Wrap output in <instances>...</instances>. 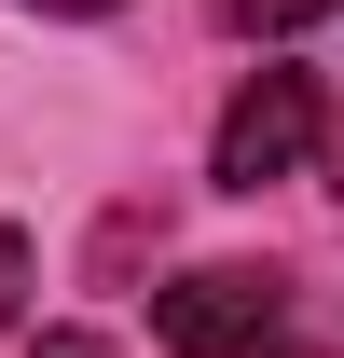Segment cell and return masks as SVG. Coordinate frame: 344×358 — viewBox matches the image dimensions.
I'll return each instance as SVG.
<instances>
[{"mask_svg": "<svg viewBox=\"0 0 344 358\" xmlns=\"http://www.w3.org/2000/svg\"><path fill=\"white\" fill-rule=\"evenodd\" d=\"M152 331H166L179 358H275V331H289V289H275L261 262H193L166 303H152Z\"/></svg>", "mask_w": 344, "mask_h": 358, "instance_id": "1", "label": "cell"}, {"mask_svg": "<svg viewBox=\"0 0 344 358\" xmlns=\"http://www.w3.org/2000/svg\"><path fill=\"white\" fill-rule=\"evenodd\" d=\"M303 152H317V69H248L234 110H220L207 179H220V193H261V179H289Z\"/></svg>", "mask_w": 344, "mask_h": 358, "instance_id": "2", "label": "cell"}, {"mask_svg": "<svg viewBox=\"0 0 344 358\" xmlns=\"http://www.w3.org/2000/svg\"><path fill=\"white\" fill-rule=\"evenodd\" d=\"M220 14H234V28H261V42H289V28L317 14V0H220Z\"/></svg>", "mask_w": 344, "mask_h": 358, "instance_id": "3", "label": "cell"}, {"mask_svg": "<svg viewBox=\"0 0 344 358\" xmlns=\"http://www.w3.org/2000/svg\"><path fill=\"white\" fill-rule=\"evenodd\" d=\"M14 317H28V234L0 221V331H14Z\"/></svg>", "mask_w": 344, "mask_h": 358, "instance_id": "4", "label": "cell"}, {"mask_svg": "<svg viewBox=\"0 0 344 358\" xmlns=\"http://www.w3.org/2000/svg\"><path fill=\"white\" fill-rule=\"evenodd\" d=\"M28 358H110V345H96V331H42Z\"/></svg>", "mask_w": 344, "mask_h": 358, "instance_id": "5", "label": "cell"}, {"mask_svg": "<svg viewBox=\"0 0 344 358\" xmlns=\"http://www.w3.org/2000/svg\"><path fill=\"white\" fill-rule=\"evenodd\" d=\"M28 14H110V0H28Z\"/></svg>", "mask_w": 344, "mask_h": 358, "instance_id": "6", "label": "cell"}, {"mask_svg": "<svg viewBox=\"0 0 344 358\" xmlns=\"http://www.w3.org/2000/svg\"><path fill=\"white\" fill-rule=\"evenodd\" d=\"M331 166H344V138H331Z\"/></svg>", "mask_w": 344, "mask_h": 358, "instance_id": "7", "label": "cell"}]
</instances>
